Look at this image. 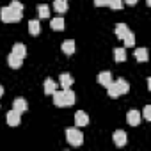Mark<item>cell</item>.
Returning <instances> with one entry per match:
<instances>
[{
  "instance_id": "cell-1",
  "label": "cell",
  "mask_w": 151,
  "mask_h": 151,
  "mask_svg": "<svg viewBox=\"0 0 151 151\" xmlns=\"http://www.w3.org/2000/svg\"><path fill=\"white\" fill-rule=\"evenodd\" d=\"M22 16H23V13L16 11L11 6H6V7L0 9V20H2L4 23H16V22L22 20Z\"/></svg>"
},
{
  "instance_id": "cell-2",
  "label": "cell",
  "mask_w": 151,
  "mask_h": 151,
  "mask_svg": "<svg viewBox=\"0 0 151 151\" xmlns=\"http://www.w3.org/2000/svg\"><path fill=\"white\" fill-rule=\"evenodd\" d=\"M66 140L71 146H82L84 144V135L78 128H68L66 130Z\"/></svg>"
},
{
  "instance_id": "cell-3",
  "label": "cell",
  "mask_w": 151,
  "mask_h": 151,
  "mask_svg": "<svg viewBox=\"0 0 151 151\" xmlns=\"http://www.w3.org/2000/svg\"><path fill=\"white\" fill-rule=\"evenodd\" d=\"M112 139H114V144L119 146V147H123V146L128 142V135H126V132H123V130H116L114 135H112Z\"/></svg>"
},
{
  "instance_id": "cell-4",
  "label": "cell",
  "mask_w": 151,
  "mask_h": 151,
  "mask_svg": "<svg viewBox=\"0 0 151 151\" xmlns=\"http://www.w3.org/2000/svg\"><path fill=\"white\" fill-rule=\"evenodd\" d=\"M126 121L130 126H139L140 124V112L139 110H130L126 114Z\"/></svg>"
},
{
  "instance_id": "cell-5",
  "label": "cell",
  "mask_w": 151,
  "mask_h": 151,
  "mask_svg": "<svg viewBox=\"0 0 151 151\" xmlns=\"http://www.w3.org/2000/svg\"><path fill=\"white\" fill-rule=\"evenodd\" d=\"M6 119H7V124H9V126H18V124H20V112L13 109V110L7 112Z\"/></svg>"
},
{
  "instance_id": "cell-6",
  "label": "cell",
  "mask_w": 151,
  "mask_h": 151,
  "mask_svg": "<svg viewBox=\"0 0 151 151\" xmlns=\"http://www.w3.org/2000/svg\"><path fill=\"white\" fill-rule=\"evenodd\" d=\"M75 124H77V126H86V124H89V116H87L84 110H78L77 114H75Z\"/></svg>"
},
{
  "instance_id": "cell-7",
  "label": "cell",
  "mask_w": 151,
  "mask_h": 151,
  "mask_svg": "<svg viewBox=\"0 0 151 151\" xmlns=\"http://www.w3.org/2000/svg\"><path fill=\"white\" fill-rule=\"evenodd\" d=\"M98 82H100L101 86H105V87L110 86V84L114 82V80H112V73H110V71H101V73L98 75Z\"/></svg>"
},
{
  "instance_id": "cell-8",
  "label": "cell",
  "mask_w": 151,
  "mask_h": 151,
  "mask_svg": "<svg viewBox=\"0 0 151 151\" xmlns=\"http://www.w3.org/2000/svg\"><path fill=\"white\" fill-rule=\"evenodd\" d=\"M59 84H60L62 89H68V87L73 86V77H71L69 73H62L60 77H59Z\"/></svg>"
},
{
  "instance_id": "cell-9",
  "label": "cell",
  "mask_w": 151,
  "mask_h": 151,
  "mask_svg": "<svg viewBox=\"0 0 151 151\" xmlns=\"http://www.w3.org/2000/svg\"><path fill=\"white\" fill-rule=\"evenodd\" d=\"M13 109H14V110H18V112L22 114V112H27L29 103H27V100H23V98H16V100H14V103H13Z\"/></svg>"
},
{
  "instance_id": "cell-10",
  "label": "cell",
  "mask_w": 151,
  "mask_h": 151,
  "mask_svg": "<svg viewBox=\"0 0 151 151\" xmlns=\"http://www.w3.org/2000/svg\"><path fill=\"white\" fill-rule=\"evenodd\" d=\"M11 53L18 55L20 59H25V55H27V46H25L23 43H16V45L13 46V52H11Z\"/></svg>"
},
{
  "instance_id": "cell-11",
  "label": "cell",
  "mask_w": 151,
  "mask_h": 151,
  "mask_svg": "<svg viewBox=\"0 0 151 151\" xmlns=\"http://www.w3.org/2000/svg\"><path fill=\"white\" fill-rule=\"evenodd\" d=\"M22 62H23V59H20V57H18V55H14V53H9V57H7V64H9L13 69L22 68Z\"/></svg>"
},
{
  "instance_id": "cell-12",
  "label": "cell",
  "mask_w": 151,
  "mask_h": 151,
  "mask_svg": "<svg viewBox=\"0 0 151 151\" xmlns=\"http://www.w3.org/2000/svg\"><path fill=\"white\" fill-rule=\"evenodd\" d=\"M53 9L59 14H64L68 11V0H53Z\"/></svg>"
},
{
  "instance_id": "cell-13",
  "label": "cell",
  "mask_w": 151,
  "mask_h": 151,
  "mask_svg": "<svg viewBox=\"0 0 151 151\" xmlns=\"http://www.w3.org/2000/svg\"><path fill=\"white\" fill-rule=\"evenodd\" d=\"M133 55H135V59H137L139 62H146V60L149 59V53H147V48H137V50L133 52Z\"/></svg>"
},
{
  "instance_id": "cell-14",
  "label": "cell",
  "mask_w": 151,
  "mask_h": 151,
  "mask_svg": "<svg viewBox=\"0 0 151 151\" xmlns=\"http://www.w3.org/2000/svg\"><path fill=\"white\" fill-rule=\"evenodd\" d=\"M55 91H57V84H55L52 78H46V80H45V94H46V96H52Z\"/></svg>"
},
{
  "instance_id": "cell-15",
  "label": "cell",
  "mask_w": 151,
  "mask_h": 151,
  "mask_svg": "<svg viewBox=\"0 0 151 151\" xmlns=\"http://www.w3.org/2000/svg\"><path fill=\"white\" fill-rule=\"evenodd\" d=\"M114 84L117 86V89H119V94H121V96H123V94H128V91H130V84H128L124 78H119V80H116Z\"/></svg>"
},
{
  "instance_id": "cell-16",
  "label": "cell",
  "mask_w": 151,
  "mask_h": 151,
  "mask_svg": "<svg viewBox=\"0 0 151 151\" xmlns=\"http://www.w3.org/2000/svg\"><path fill=\"white\" fill-rule=\"evenodd\" d=\"M62 94H64V103L66 105H73L75 100H77V96H75V93L68 87V89H62Z\"/></svg>"
},
{
  "instance_id": "cell-17",
  "label": "cell",
  "mask_w": 151,
  "mask_h": 151,
  "mask_svg": "<svg viewBox=\"0 0 151 151\" xmlns=\"http://www.w3.org/2000/svg\"><path fill=\"white\" fill-rule=\"evenodd\" d=\"M60 48H62V52H64L66 55H73V53H75V41H73V39H68V41L62 43Z\"/></svg>"
},
{
  "instance_id": "cell-18",
  "label": "cell",
  "mask_w": 151,
  "mask_h": 151,
  "mask_svg": "<svg viewBox=\"0 0 151 151\" xmlns=\"http://www.w3.org/2000/svg\"><path fill=\"white\" fill-rule=\"evenodd\" d=\"M29 32H30L32 36H37V34L41 32V23H39L37 20H30V22H29Z\"/></svg>"
},
{
  "instance_id": "cell-19",
  "label": "cell",
  "mask_w": 151,
  "mask_h": 151,
  "mask_svg": "<svg viewBox=\"0 0 151 151\" xmlns=\"http://www.w3.org/2000/svg\"><path fill=\"white\" fill-rule=\"evenodd\" d=\"M52 98H53V103H55L57 107H66V103H64V94H62V91H55V93L52 94Z\"/></svg>"
},
{
  "instance_id": "cell-20",
  "label": "cell",
  "mask_w": 151,
  "mask_h": 151,
  "mask_svg": "<svg viewBox=\"0 0 151 151\" xmlns=\"http://www.w3.org/2000/svg\"><path fill=\"white\" fill-rule=\"evenodd\" d=\"M128 30H130V29L126 27V23H117V25H116V36H117L119 39H123Z\"/></svg>"
},
{
  "instance_id": "cell-21",
  "label": "cell",
  "mask_w": 151,
  "mask_h": 151,
  "mask_svg": "<svg viewBox=\"0 0 151 151\" xmlns=\"http://www.w3.org/2000/svg\"><path fill=\"white\" fill-rule=\"evenodd\" d=\"M123 41H124V46H126V48H132V46L135 45V34H133L132 30H128L126 36L123 37Z\"/></svg>"
},
{
  "instance_id": "cell-22",
  "label": "cell",
  "mask_w": 151,
  "mask_h": 151,
  "mask_svg": "<svg viewBox=\"0 0 151 151\" xmlns=\"http://www.w3.org/2000/svg\"><path fill=\"white\" fill-rule=\"evenodd\" d=\"M114 59H116V62H124L126 60V50L124 48H116L114 50Z\"/></svg>"
},
{
  "instance_id": "cell-23",
  "label": "cell",
  "mask_w": 151,
  "mask_h": 151,
  "mask_svg": "<svg viewBox=\"0 0 151 151\" xmlns=\"http://www.w3.org/2000/svg\"><path fill=\"white\" fill-rule=\"evenodd\" d=\"M37 14H39V18H50V7L46 4H39L37 6Z\"/></svg>"
},
{
  "instance_id": "cell-24",
  "label": "cell",
  "mask_w": 151,
  "mask_h": 151,
  "mask_svg": "<svg viewBox=\"0 0 151 151\" xmlns=\"http://www.w3.org/2000/svg\"><path fill=\"white\" fill-rule=\"evenodd\" d=\"M50 27H52L53 30H64L66 23H64V20H62V18H53V20H52V23H50Z\"/></svg>"
},
{
  "instance_id": "cell-25",
  "label": "cell",
  "mask_w": 151,
  "mask_h": 151,
  "mask_svg": "<svg viewBox=\"0 0 151 151\" xmlns=\"http://www.w3.org/2000/svg\"><path fill=\"white\" fill-rule=\"evenodd\" d=\"M107 94L110 96V98H119L121 94H119V89H117V86L112 82L110 86H107Z\"/></svg>"
},
{
  "instance_id": "cell-26",
  "label": "cell",
  "mask_w": 151,
  "mask_h": 151,
  "mask_svg": "<svg viewBox=\"0 0 151 151\" xmlns=\"http://www.w3.org/2000/svg\"><path fill=\"white\" fill-rule=\"evenodd\" d=\"M109 7L114 9V11L123 9V0H109Z\"/></svg>"
},
{
  "instance_id": "cell-27",
  "label": "cell",
  "mask_w": 151,
  "mask_h": 151,
  "mask_svg": "<svg viewBox=\"0 0 151 151\" xmlns=\"http://www.w3.org/2000/svg\"><path fill=\"white\" fill-rule=\"evenodd\" d=\"M142 116H144V119H146V121H149V119H151V105H146V107H144Z\"/></svg>"
},
{
  "instance_id": "cell-28",
  "label": "cell",
  "mask_w": 151,
  "mask_h": 151,
  "mask_svg": "<svg viewBox=\"0 0 151 151\" xmlns=\"http://www.w3.org/2000/svg\"><path fill=\"white\" fill-rule=\"evenodd\" d=\"M9 6H11V7H14L16 11H20V13H23V4H22V2H18V0H13V2H11Z\"/></svg>"
},
{
  "instance_id": "cell-29",
  "label": "cell",
  "mask_w": 151,
  "mask_h": 151,
  "mask_svg": "<svg viewBox=\"0 0 151 151\" xmlns=\"http://www.w3.org/2000/svg\"><path fill=\"white\" fill-rule=\"evenodd\" d=\"M94 6H98V7H103V6H109V0H94Z\"/></svg>"
},
{
  "instance_id": "cell-30",
  "label": "cell",
  "mask_w": 151,
  "mask_h": 151,
  "mask_svg": "<svg viewBox=\"0 0 151 151\" xmlns=\"http://www.w3.org/2000/svg\"><path fill=\"white\" fill-rule=\"evenodd\" d=\"M139 2V0H124V4H128V6H135Z\"/></svg>"
},
{
  "instance_id": "cell-31",
  "label": "cell",
  "mask_w": 151,
  "mask_h": 151,
  "mask_svg": "<svg viewBox=\"0 0 151 151\" xmlns=\"http://www.w3.org/2000/svg\"><path fill=\"white\" fill-rule=\"evenodd\" d=\"M2 96H4V87L0 86V98H2Z\"/></svg>"
}]
</instances>
